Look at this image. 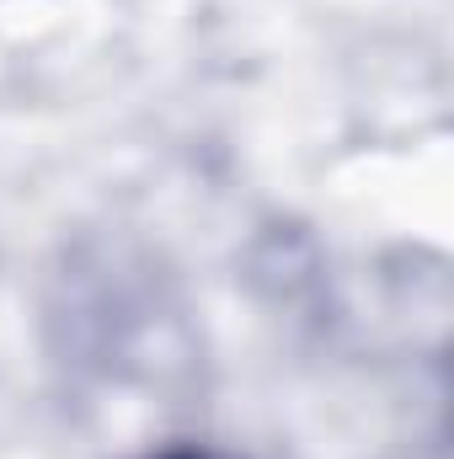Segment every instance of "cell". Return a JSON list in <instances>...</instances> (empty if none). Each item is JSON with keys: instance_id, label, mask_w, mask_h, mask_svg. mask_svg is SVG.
<instances>
[{"instance_id": "6da1fadb", "label": "cell", "mask_w": 454, "mask_h": 459, "mask_svg": "<svg viewBox=\"0 0 454 459\" xmlns=\"http://www.w3.org/2000/svg\"><path fill=\"white\" fill-rule=\"evenodd\" d=\"M150 459H225L214 449H166V455H150Z\"/></svg>"}]
</instances>
